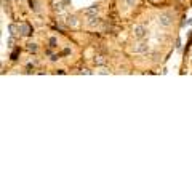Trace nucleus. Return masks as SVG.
I'll list each match as a JSON object with an SVG mask.
<instances>
[{
	"instance_id": "12",
	"label": "nucleus",
	"mask_w": 192,
	"mask_h": 192,
	"mask_svg": "<svg viewBox=\"0 0 192 192\" xmlns=\"http://www.w3.org/2000/svg\"><path fill=\"white\" fill-rule=\"evenodd\" d=\"M29 5H31L32 10H37V2H35V0H29Z\"/></svg>"
},
{
	"instance_id": "11",
	"label": "nucleus",
	"mask_w": 192,
	"mask_h": 192,
	"mask_svg": "<svg viewBox=\"0 0 192 192\" xmlns=\"http://www.w3.org/2000/svg\"><path fill=\"white\" fill-rule=\"evenodd\" d=\"M13 43H15V35H11V37L8 39V42H6V45H8V47H13Z\"/></svg>"
},
{
	"instance_id": "8",
	"label": "nucleus",
	"mask_w": 192,
	"mask_h": 192,
	"mask_svg": "<svg viewBox=\"0 0 192 192\" xmlns=\"http://www.w3.org/2000/svg\"><path fill=\"white\" fill-rule=\"evenodd\" d=\"M66 23H67V26H70V27H75L77 24V18L75 16H67V19H66Z\"/></svg>"
},
{
	"instance_id": "14",
	"label": "nucleus",
	"mask_w": 192,
	"mask_h": 192,
	"mask_svg": "<svg viewBox=\"0 0 192 192\" xmlns=\"http://www.w3.org/2000/svg\"><path fill=\"white\" fill-rule=\"evenodd\" d=\"M126 2V6H134V2H136V0H125Z\"/></svg>"
},
{
	"instance_id": "7",
	"label": "nucleus",
	"mask_w": 192,
	"mask_h": 192,
	"mask_svg": "<svg viewBox=\"0 0 192 192\" xmlns=\"http://www.w3.org/2000/svg\"><path fill=\"white\" fill-rule=\"evenodd\" d=\"M99 23H101V19H99V16H88V26H91V27H95V26H98Z\"/></svg>"
},
{
	"instance_id": "9",
	"label": "nucleus",
	"mask_w": 192,
	"mask_h": 192,
	"mask_svg": "<svg viewBox=\"0 0 192 192\" xmlns=\"http://www.w3.org/2000/svg\"><path fill=\"white\" fill-rule=\"evenodd\" d=\"M18 29H19V27H16L15 24H10V26H8V31H10V35H16V34H18V32H16Z\"/></svg>"
},
{
	"instance_id": "3",
	"label": "nucleus",
	"mask_w": 192,
	"mask_h": 192,
	"mask_svg": "<svg viewBox=\"0 0 192 192\" xmlns=\"http://www.w3.org/2000/svg\"><path fill=\"white\" fill-rule=\"evenodd\" d=\"M133 51H134V53H139V55H146V53L149 51L147 42H139V43L133 48Z\"/></svg>"
},
{
	"instance_id": "16",
	"label": "nucleus",
	"mask_w": 192,
	"mask_h": 192,
	"mask_svg": "<svg viewBox=\"0 0 192 192\" xmlns=\"http://www.w3.org/2000/svg\"><path fill=\"white\" fill-rule=\"evenodd\" d=\"M55 10H56V11H61V10H62V8H61V5H59V3H58V5H56V6H55Z\"/></svg>"
},
{
	"instance_id": "1",
	"label": "nucleus",
	"mask_w": 192,
	"mask_h": 192,
	"mask_svg": "<svg viewBox=\"0 0 192 192\" xmlns=\"http://www.w3.org/2000/svg\"><path fill=\"white\" fill-rule=\"evenodd\" d=\"M159 24L162 27H170L173 24V16L170 15V13H162V15L159 16Z\"/></svg>"
},
{
	"instance_id": "5",
	"label": "nucleus",
	"mask_w": 192,
	"mask_h": 192,
	"mask_svg": "<svg viewBox=\"0 0 192 192\" xmlns=\"http://www.w3.org/2000/svg\"><path fill=\"white\" fill-rule=\"evenodd\" d=\"M98 11H99V6L98 5H91L90 8L85 10V15H87V16H95V15H98Z\"/></svg>"
},
{
	"instance_id": "4",
	"label": "nucleus",
	"mask_w": 192,
	"mask_h": 192,
	"mask_svg": "<svg viewBox=\"0 0 192 192\" xmlns=\"http://www.w3.org/2000/svg\"><path fill=\"white\" fill-rule=\"evenodd\" d=\"M19 32H21V35L27 37V35H31V34H32V29H31V26H29V24H19Z\"/></svg>"
},
{
	"instance_id": "2",
	"label": "nucleus",
	"mask_w": 192,
	"mask_h": 192,
	"mask_svg": "<svg viewBox=\"0 0 192 192\" xmlns=\"http://www.w3.org/2000/svg\"><path fill=\"white\" fill-rule=\"evenodd\" d=\"M133 35L136 37L138 40H143L146 35H147V29H146V26H134L133 27Z\"/></svg>"
},
{
	"instance_id": "15",
	"label": "nucleus",
	"mask_w": 192,
	"mask_h": 192,
	"mask_svg": "<svg viewBox=\"0 0 192 192\" xmlns=\"http://www.w3.org/2000/svg\"><path fill=\"white\" fill-rule=\"evenodd\" d=\"M18 53H19V50H15V51H13V55H11V59L15 61L16 59V56H18Z\"/></svg>"
},
{
	"instance_id": "10",
	"label": "nucleus",
	"mask_w": 192,
	"mask_h": 192,
	"mask_svg": "<svg viewBox=\"0 0 192 192\" xmlns=\"http://www.w3.org/2000/svg\"><path fill=\"white\" fill-rule=\"evenodd\" d=\"M27 50H29L31 53H37V45H35V43H29V45H27Z\"/></svg>"
},
{
	"instance_id": "13",
	"label": "nucleus",
	"mask_w": 192,
	"mask_h": 192,
	"mask_svg": "<svg viewBox=\"0 0 192 192\" xmlns=\"http://www.w3.org/2000/svg\"><path fill=\"white\" fill-rule=\"evenodd\" d=\"M50 47H53V48L56 47V39H55V37H51V39H50Z\"/></svg>"
},
{
	"instance_id": "6",
	"label": "nucleus",
	"mask_w": 192,
	"mask_h": 192,
	"mask_svg": "<svg viewBox=\"0 0 192 192\" xmlns=\"http://www.w3.org/2000/svg\"><path fill=\"white\" fill-rule=\"evenodd\" d=\"M93 62H95V66H104L106 64V58L103 55H96L95 58H93Z\"/></svg>"
}]
</instances>
